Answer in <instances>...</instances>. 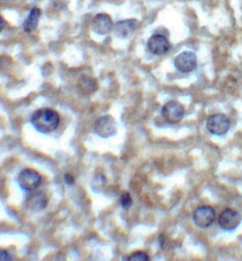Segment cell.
<instances>
[{"mask_svg":"<svg viewBox=\"0 0 242 261\" xmlns=\"http://www.w3.org/2000/svg\"><path fill=\"white\" fill-rule=\"evenodd\" d=\"M18 184L26 192H33L42 184L39 173L32 169H24L18 176Z\"/></svg>","mask_w":242,"mask_h":261,"instance_id":"7a4b0ae2","label":"cell"},{"mask_svg":"<svg viewBox=\"0 0 242 261\" xmlns=\"http://www.w3.org/2000/svg\"><path fill=\"white\" fill-rule=\"evenodd\" d=\"M41 14H42V12L39 8H34L32 9L28 17L26 18L23 23V30L24 32L31 33L38 28Z\"/></svg>","mask_w":242,"mask_h":261,"instance_id":"5bb4252c","label":"cell"},{"mask_svg":"<svg viewBox=\"0 0 242 261\" xmlns=\"http://www.w3.org/2000/svg\"><path fill=\"white\" fill-rule=\"evenodd\" d=\"M78 88L81 93L85 95H89L97 91L98 89V84L94 78L83 75H81L78 81Z\"/></svg>","mask_w":242,"mask_h":261,"instance_id":"4fadbf2b","label":"cell"},{"mask_svg":"<svg viewBox=\"0 0 242 261\" xmlns=\"http://www.w3.org/2000/svg\"><path fill=\"white\" fill-rule=\"evenodd\" d=\"M174 66L182 73H189L197 67V56L192 51L182 52L176 57Z\"/></svg>","mask_w":242,"mask_h":261,"instance_id":"ba28073f","label":"cell"},{"mask_svg":"<svg viewBox=\"0 0 242 261\" xmlns=\"http://www.w3.org/2000/svg\"><path fill=\"white\" fill-rule=\"evenodd\" d=\"M124 260L127 261H148L149 260V256L144 251H136L131 255H129Z\"/></svg>","mask_w":242,"mask_h":261,"instance_id":"2e32d148","label":"cell"},{"mask_svg":"<svg viewBox=\"0 0 242 261\" xmlns=\"http://www.w3.org/2000/svg\"><path fill=\"white\" fill-rule=\"evenodd\" d=\"M60 117L57 111L49 108H42L36 111L31 117V123L36 130L47 134L57 128Z\"/></svg>","mask_w":242,"mask_h":261,"instance_id":"6da1fadb","label":"cell"},{"mask_svg":"<svg viewBox=\"0 0 242 261\" xmlns=\"http://www.w3.org/2000/svg\"><path fill=\"white\" fill-rule=\"evenodd\" d=\"M95 133L102 138H109L116 134V121L111 115H104L97 119L94 124Z\"/></svg>","mask_w":242,"mask_h":261,"instance_id":"277c9868","label":"cell"},{"mask_svg":"<svg viewBox=\"0 0 242 261\" xmlns=\"http://www.w3.org/2000/svg\"><path fill=\"white\" fill-rule=\"evenodd\" d=\"M106 184V178L103 174H99L95 176L93 180V190L96 192H100Z\"/></svg>","mask_w":242,"mask_h":261,"instance_id":"9a60e30c","label":"cell"},{"mask_svg":"<svg viewBox=\"0 0 242 261\" xmlns=\"http://www.w3.org/2000/svg\"><path fill=\"white\" fill-rule=\"evenodd\" d=\"M47 198L43 192H37L30 195L26 200L27 207L33 212H40L47 206Z\"/></svg>","mask_w":242,"mask_h":261,"instance_id":"7c38bea8","label":"cell"},{"mask_svg":"<svg viewBox=\"0 0 242 261\" xmlns=\"http://www.w3.org/2000/svg\"><path fill=\"white\" fill-rule=\"evenodd\" d=\"M63 179H64V182L67 184V185H72L75 182V178L74 177L70 174H64V176H63Z\"/></svg>","mask_w":242,"mask_h":261,"instance_id":"d6986e66","label":"cell"},{"mask_svg":"<svg viewBox=\"0 0 242 261\" xmlns=\"http://www.w3.org/2000/svg\"><path fill=\"white\" fill-rule=\"evenodd\" d=\"M162 116L168 123H179L183 118L185 110L181 104L177 101H171L166 103L162 108Z\"/></svg>","mask_w":242,"mask_h":261,"instance_id":"52a82bcc","label":"cell"},{"mask_svg":"<svg viewBox=\"0 0 242 261\" xmlns=\"http://www.w3.org/2000/svg\"><path fill=\"white\" fill-rule=\"evenodd\" d=\"M170 43L169 40L162 34H154L148 42V49L156 56H162L169 51Z\"/></svg>","mask_w":242,"mask_h":261,"instance_id":"9c48e42d","label":"cell"},{"mask_svg":"<svg viewBox=\"0 0 242 261\" xmlns=\"http://www.w3.org/2000/svg\"><path fill=\"white\" fill-rule=\"evenodd\" d=\"M138 24V20L136 19H128V20L118 21L114 26V34L118 38H122V39L130 38L136 31Z\"/></svg>","mask_w":242,"mask_h":261,"instance_id":"8fae6325","label":"cell"},{"mask_svg":"<svg viewBox=\"0 0 242 261\" xmlns=\"http://www.w3.org/2000/svg\"><path fill=\"white\" fill-rule=\"evenodd\" d=\"M120 204L125 210L130 208L132 204V198L128 192H122L120 196Z\"/></svg>","mask_w":242,"mask_h":261,"instance_id":"e0dca14e","label":"cell"},{"mask_svg":"<svg viewBox=\"0 0 242 261\" xmlns=\"http://www.w3.org/2000/svg\"><path fill=\"white\" fill-rule=\"evenodd\" d=\"M194 222L199 228H208L214 223L216 212L211 206H200L195 210L193 214Z\"/></svg>","mask_w":242,"mask_h":261,"instance_id":"5b68a950","label":"cell"},{"mask_svg":"<svg viewBox=\"0 0 242 261\" xmlns=\"http://www.w3.org/2000/svg\"><path fill=\"white\" fill-rule=\"evenodd\" d=\"M242 221V217L238 211L233 208H227L219 217V224L226 231H232L238 227Z\"/></svg>","mask_w":242,"mask_h":261,"instance_id":"8992f818","label":"cell"},{"mask_svg":"<svg viewBox=\"0 0 242 261\" xmlns=\"http://www.w3.org/2000/svg\"><path fill=\"white\" fill-rule=\"evenodd\" d=\"M92 28L96 34L99 35H106L111 32L113 29V21L111 16L105 13H100L93 18Z\"/></svg>","mask_w":242,"mask_h":261,"instance_id":"30bf717a","label":"cell"},{"mask_svg":"<svg viewBox=\"0 0 242 261\" xmlns=\"http://www.w3.org/2000/svg\"><path fill=\"white\" fill-rule=\"evenodd\" d=\"M0 260H12V258H11L10 255L8 254V251H5V250H1V251H0Z\"/></svg>","mask_w":242,"mask_h":261,"instance_id":"ac0fdd59","label":"cell"},{"mask_svg":"<svg viewBox=\"0 0 242 261\" xmlns=\"http://www.w3.org/2000/svg\"><path fill=\"white\" fill-rule=\"evenodd\" d=\"M159 243L162 249H165V246H166V237H165L164 234H160V236H159Z\"/></svg>","mask_w":242,"mask_h":261,"instance_id":"ffe728a7","label":"cell"},{"mask_svg":"<svg viewBox=\"0 0 242 261\" xmlns=\"http://www.w3.org/2000/svg\"><path fill=\"white\" fill-rule=\"evenodd\" d=\"M230 122L228 117L223 114H214L209 117L207 121V128L209 133L214 136H223L228 133Z\"/></svg>","mask_w":242,"mask_h":261,"instance_id":"3957f363","label":"cell"}]
</instances>
